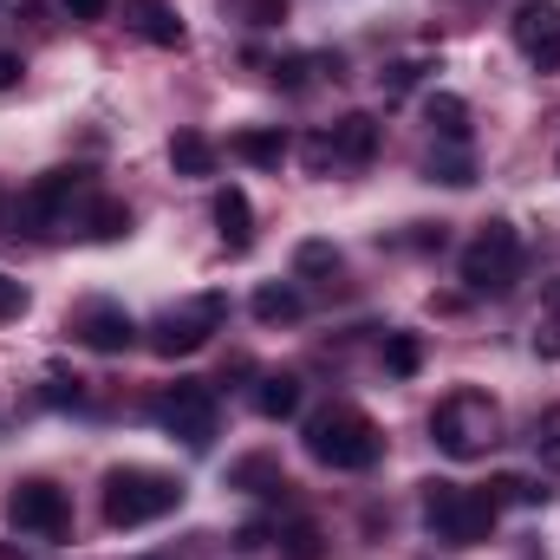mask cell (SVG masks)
<instances>
[{
  "label": "cell",
  "instance_id": "5bb4252c",
  "mask_svg": "<svg viewBox=\"0 0 560 560\" xmlns=\"http://www.w3.org/2000/svg\"><path fill=\"white\" fill-rule=\"evenodd\" d=\"M131 26H138V33L150 39V46H163V52H176V46L189 39L170 0H131Z\"/></svg>",
  "mask_w": 560,
  "mask_h": 560
},
{
  "label": "cell",
  "instance_id": "8992f818",
  "mask_svg": "<svg viewBox=\"0 0 560 560\" xmlns=\"http://www.w3.org/2000/svg\"><path fill=\"white\" fill-rule=\"evenodd\" d=\"M222 319H229V300H222V293H196V300L170 306V313L150 326V352H156V359H189V352H202V346L222 332Z\"/></svg>",
  "mask_w": 560,
  "mask_h": 560
},
{
  "label": "cell",
  "instance_id": "4dcf8cb0",
  "mask_svg": "<svg viewBox=\"0 0 560 560\" xmlns=\"http://www.w3.org/2000/svg\"><path fill=\"white\" fill-rule=\"evenodd\" d=\"M79 378H46V405H79Z\"/></svg>",
  "mask_w": 560,
  "mask_h": 560
},
{
  "label": "cell",
  "instance_id": "603a6c76",
  "mask_svg": "<svg viewBox=\"0 0 560 560\" xmlns=\"http://www.w3.org/2000/svg\"><path fill=\"white\" fill-rule=\"evenodd\" d=\"M548 495H555V489L535 482V476H495V482H489V502H495V509H502V502H515V509H541Z\"/></svg>",
  "mask_w": 560,
  "mask_h": 560
},
{
  "label": "cell",
  "instance_id": "2e32d148",
  "mask_svg": "<svg viewBox=\"0 0 560 560\" xmlns=\"http://www.w3.org/2000/svg\"><path fill=\"white\" fill-rule=\"evenodd\" d=\"M423 125L436 131V143H469V105L456 92H430L423 98Z\"/></svg>",
  "mask_w": 560,
  "mask_h": 560
},
{
  "label": "cell",
  "instance_id": "d590c367",
  "mask_svg": "<svg viewBox=\"0 0 560 560\" xmlns=\"http://www.w3.org/2000/svg\"><path fill=\"white\" fill-rule=\"evenodd\" d=\"M0 235H13V202H7V189H0Z\"/></svg>",
  "mask_w": 560,
  "mask_h": 560
},
{
  "label": "cell",
  "instance_id": "ba28073f",
  "mask_svg": "<svg viewBox=\"0 0 560 560\" xmlns=\"http://www.w3.org/2000/svg\"><path fill=\"white\" fill-rule=\"evenodd\" d=\"M150 418L163 423L170 436H183L189 450H209V443H215V392H209L202 378H183V385H170V392L150 405Z\"/></svg>",
  "mask_w": 560,
  "mask_h": 560
},
{
  "label": "cell",
  "instance_id": "484cf974",
  "mask_svg": "<svg viewBox=\"0 0 560 560\" xmlns=\"http://www.w3.org/2000/svg\"><path fill=\"white\" fill-rule=\"evenodd\" d=\"M423 365V346H418V332H392L385 339V372H398V378H411Z\"/></svg>",
  "mask_w": 560,
  "mask_h": 560
},
{
  "label": "cell",
  "instance_id": "277c9868",
  "mask_svg": "<svg viewBox=\"0 0 560 560\" xmlns=\"http://www.w3.org/2000/svg\"><path fill=\"white\" fill-rule=\"evenodd\" d=\"M92 170H46L20 202H13V235H52V229H79L85 202H92Z\"/></svg>",
  "mask_w": 560,
  "mask_h": 560
},
{
  "label": "cell",
  "instance_id": "ffe728a7",
  "mask_svg": "<svg viewBox=\"0 0 560 560\" xmlns=\"http://www.w3.org/2000/svg\"><path fill=\"white\" fill-rule=\"evenodd\" d=\"M255 411H261V418H293V411H300V378H293V372H275V378H261V385H255Z\"/></svg>",
  "mask_w": 560,
  "mask_h": 560
},
{
  "label": "cell",
  "instance_id": "9c48e42d",
  "mask_svg": "<svg viewBox=\"0 0 560 560\" xmlns=\"http://www.w3.org/2000/svg\"><path fill=\"white\" fill-rule=\"evenodd\" d=\"M7 522L20 528V535H66V522H72V502H66V489L59 482H46V476H33V482H20L13 495H7Z\"/></svg>",
  "mask_w": 560,
  "mask_h": 560
},
{
  "label": "cell",
  "instance_id": "6da1fadb",
  "mask_svg": "<svg viewBox=\"0 0 560 560\" xmlns=\"http://www.w3.org/2000/svg\"><path fill=\"white\" fill-rule=\"evenodd\" d=\"M378 450H385V436H378V423L365 418L359 405H326V411L306 418V456L319 469L352 476V469H372Z\"/></svg>",
  "mask_w": 560,
  "mask_h": 560
},
{
  "label": "cell",
  "instance_id": "5b68a950",
  "mask_svg": "<svg viewBox=\"0 0 560 560\" xmlns=\"http://www.w3.org/2000/svg\"><path fill=\"white\" fill-rule=\"evenodd\" d=\"M423 528L443 548H476L495 535V502L489 489H463V482H423Z\"/></svg>",
  "mask_w": 560,
  "mask_h": 560
},
{
  "label": "cell",
  "instance_id": "7c38bea8",
  "mask_svg": "<svg viewBox=\"0 0 560 560\" xmlns=\"http://www.w3.org/2000/svg\"><path fill=\"white\" fill-rule=\"evenodd\" d=\"M326 143H332V163H372L378 156V118L372 112H346L326 131Z\"/></svg>",
  "mask_w": 560,
  "mask_h": 560
},
{
  "label": "cell",
  "instance_id": "cb8c5ba5",
  "mask_svg": "<svg viewBox=\"0 0 560 560\" xmlns=\"http://www.w3.org/2000/svg\"><path fill=\"white\" fill-rule=\"evenodd\" d=\"M339 268H346V261H339L332 242H300V248H293V275L300 280H339Z\"/></svg>",
  "mask_w": 560,
  "mask_h": 560
},
{
  "label": "cell",
  "instance_id": "7a4b0ae2",
  "mask_svg": "<svg viewBox=\"0 0 560 560\" xmlns=\"http://www.w3.org/2000/svg\"><path fill=\"white\" fill-rule=\"evenodd\" d=\"M176 509H183V482L176 476L143 469V463L105 469V522L112 528H150V522H163Z\"/></svg>",
  "mask_w": 560,
  "mask_h": 560
},
{
  "label": "cell",
  "instance_id": "4316f807",
  "mask_svg": "<svg viewBox=\"0 0 560 560\" xmlns=\"http://www.w3.org/2000/svg\"><path fill=\"white\" fill-rule=\"evenodd\" d=\"M222 7H229V13H235L242 26H255V33L287 20V0H222Z\"/></svg>",
  "mask_w": 560,
  "mask_h": 560
},
{
  "label": "cell",
  "instance_id": "9a60e30c",
  "mask_svg": "<svg viewBox=\"0 0 560 560\" xmlns=\"http://www.w3.org/2000/svg\"><path fill=\"white\" fill-rule=\"evenodd\" d=\"M229 150L242 156V163H255V170H280L287 163V131L280 125H248V131H235Z\"/></svg>",
  "mask_w": 560,
  "mask_h": 560
},
{
  "label": "cell",
  "instance_id": "1f68e13d",
  "mask_svg": "<svg viewBox=\"0 0 560 560\" xmlns=\"http://www.w3.org/2000/svg\"><path fill=\"white\" fill-rule=\"evenodd\" d=\"M418 72H423V66H411V59H405V66H392V72H385V92H392V98H398V92H411V85H418Z\"/></svg>",
  "mask_w": 560,
  "mask_h": 560
},
{
  "label": "cell",
  "instance_id": "83f0119b",
  "mask_svg": "<svg viewBox=\"0 0 560 560\" xmlns=\"http://www.w3.org/2000/svg\"><path fill=\"white\" fill-rule=\"evenodd\" d=\"M535 456H541L548 469H560V411H548V418L535 423Z\"/></svg>",
  "mask_w": 560,
  "mask_h": 560
},
{
  "label": "cell",
  "instance_id": "44dd1931",
  "mask_svg": "<svg viewBox=\"0 0 560 560\" xmlns=\"http://www.w3.org/2000/svg\"><path fill=\"white\" fill-rule=\"evenodd\" d=\"M229 489H248V495H275V489H287V476H280L275 456H242V463L229 469Z\"/></svg>",
  "mask_w": 560,
  "mask_h": 560
},
{
  "label": "cell",
  "instance_id": "836d02e7",
  "mask_svg": "<svg viewBox=\"0 0 560 560\" xmlns=\"http://www.w3.org/2000/svg\"><path fill=\"white\" fill-rule=\"evenodd\" d=\"M105 7H112V0H66L72 20H105Z\"/></svg>",
  "mask_w": 560,
  "mask_h": 560
},
{
  "label": "cell",
  "instance_id": "ac0fdd59",
  "mask_svg": "<svg viewBox=\"0 0 560 560\" xmlns=\"http://www.w3.org/2000/svg\"><path fill=\"white\" fill-rule=\"evenodd\" d=\"M300 313H306L300 287H287V280H268V287H255V319H261V326H293Z\"/></svg>",
  "mask_w": 560,
  "mask_h": 560
},
{
  "label": "cell",
  "instance_id": "8fae6325",
  "mask_svg": "<svg viewBox=\"0 0 560 560\" xmlns=\"http://www.w3.org/2000/svg\"><path fill=\"white\" fill-rule=\"evenodd\" d=\"M72 339H79L85 352H105V359H118V352H131V339H138V319H131L118 300H85V306L72 313Z\"/></svg>",
  "mask_w": 560,
  "mask_h": 560
},
{
  "label": "cell",
  "instance_id": "3957f363",
  "mask_svg": "<svg viewBox=\"0 0 560 560\" xmlns=\"http://www.w3.org/2000/svg\"><path fill=\"white\" fill-rule=\"evenodd\" d=\"M430 436H436V450L443 456H456V463H469V456H489L495 443H502V405L489 398V392H450V398H436V411H430Z\"/></svg>",
  "mask_w": 560,
  "mask_h": 560
},
{
  "label": "cell",
  "instance_id": "d4e9b609",
  "mask_svg": "<svg viewBox=\"0 0 560 560\" xmlns=\"http://www.w3.org/2000/svg\"><path fill=\"white\" fill-rule=\"evenodd\" d=\"M275 548H280V560H326V541H319L313 522H287V528H275Z\"/></svg>",
  "mask_w": 560,
  "mask_h": 560
},
{
  "label": "cell",
  "instance_id": "52a82bcc",
  "mask_svg": "<svg viewBox=\"0 0 560 560\" xmlns=\"http://www.w3.org/2000/svg\"><path fill=\"white\" fill-rule=\"evenodd\" d=\"M463 280H469V293H509L522 280V235H515V222H489L463 248Z\"/></svg>",
  "mask_w": 560,
  "mask_h": 560
},
{
  "label": "cell",
  "instance_id": "4fadbf2b",
  "mask_svg": "<svg viewBox=\"0 0 560 560\" xmlns=\"http://www.w3.org/2000/svg\"><path fill=\"white\" fill-rule=\"evenodd\" d=\"M215 229L229 242V255H248L255 248V209H248V189H215Z\"/></svg>",
  "mask_w": 560,
  "mask_h": 560
},
{
  "label": "cell",
  "instance_id": "30bf717a",
  "mask_svg": "<svg viewBox=\"0 0 560 560\" xmlns=\"http://www.w3.org/2000/svg\"><path fill=\"white\" fill-rule=\"evenodd\" d=\"M509 33L535 72H560V0H522Z\"/></svg>",
  "mask_w": 560,
  "mask_h": 560
},
{
  "label": "cell",
  "instance_id": "7402d4cb",
  "mask_svg": "<svg viewBox=\"0 0 560 560\" xmlns=\"http://www.w3.org/2000/svg\"><path fill=\"white\" fill-rule=\"evenodd\" d=\"M430 183H450V189H469V183H476V163H469V143H436V156H430Z\"/></svg>",
  "mask_w": 560,
  "mask_h": 560
},
{
  "label": "cell",
  "instance_id": "d6986e66",
  "mask_svg": "<svg viewBox=\"0 0 560 560\" xmlns=\"http://www.w3.org/2000/svg\"><path fill=\"white\" fill-rule=\"evenodd\" d=\"M79 229H85L92 242H118V235H131V209L112 202V196H92L85 215H79Z\"/></svg>",
  "mask_w": 560,
  "mask_h": 560
},
{
  "label": "cell",
  "instance_id": "e575fe53",
  "mask_svg": "<svg viewBox=\"0 0 560 560\" xmlns=\"http://www.w3.org/2000/svg\"><path fill=\"white\" fill-rule=\"evenodd\" d=\"M541 306H548V313L560 319V280H548V293H541Z\"/></svg>",
  "mask_w": 560,
  "mask_h": 560
},
{
  "label": "cell",
  "instance_id": "e0dca14e",
  "mask_svg": "<svg viewBox=\"0 0 560 560\" xmlns=\"http://www.w3.org/2000/svg\"><path fill=\"white\" fill-rule=\"evenodd\" d=\"M170 163H176V176H215L222 150L202 138V131H176V138H170Z\"/></svg>",
  "mask_w": 560,
  "mask_h": 560
},
{
  "label": "cell",
  "instance_id": "f546056e",
  "mask_svg": "<svg viewBox=\"0 0 560 560\" xmlns=\"http://www.w3.org/2000/svg\"><path fill=\"white\" fill-rule=\"evenodd\" d=\"M20 313H26V287L13 275H0V319H20Z\"/></svg>",
  "mask_w": 560,
  "mask_h": 560
},
{
  "label": "cell",
  "instance_id": "8d00e7d4",
  "mask_svg": "<svg viewBox=\"0 0 560 560\" xmlns=\"http://www.w3.org/2000/svg\"><path fill=\"white\" fill-rule=\"evenodd\" d=\"M143 560H170V555H143Z\"/></svg>",
  "mask_w": 560,
  "mask_h": 560
},
{
  "label": "cell",
  "instance_id": "d6a6232c",
  "mask_svg": "<svg viewBox=\"0 0 560 560\" xmlns=\"http://www.w3.org/2000/svg\"><path fill=\"white\" fill-rule=\"evenodd\" d=\"M20 72H26V66H20V52H7V46H0V92H13V85H20Z\"/></svg>",
  "mask_w": 560,
  "mask_h": 560
},
{
  "label": "cell",
  "instance_id": "f1b7e54d",
  "mask_svg": "<svg viewBox=\"0 0 560 560\" xmlns=\"http://www.w3.org/2000/svg\"><path fill=\"white\" fill-rule=\"evenodd\" d=\"M306 72H313V59H306V52L275 59V85H287V92H300V85H306Z\"/></svg>",
  "mask_w": 560,
  "mask_h": 560
}]
</instances>
